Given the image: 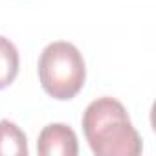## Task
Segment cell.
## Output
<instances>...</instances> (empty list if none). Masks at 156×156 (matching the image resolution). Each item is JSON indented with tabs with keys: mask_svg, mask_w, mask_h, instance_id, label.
<instances>
[{
	"mask_svg": "<svg viewBox=\"0 0 156 156\" xmlns=\"http://www.w3.org/2000/svg\"><path fill=\"white\" fill-rule=\"evenodd\" d=\"M39 79L48 96L59 101L75 98L87 79V66L81 51L72 42H50L39 59Z\"/></svg>",
	"mask_w": 156,
	"mask_h": 156,
	"instance_id": "7a4b0ae2",
	"label": "cell"
},
{
	"mask_svg": "<svg viewBox=\"0 0 156 156\" xmlns=\"http://www.w3.org/2000/svg\"><path fill=\"white\" fill-rule=\"evenodd\" d=\"M19 50L15 44L0 35V90L9 87L19 73Z\"/></svg>",
	"mask_w": 156,
	"mask_h": 156,
	"instance_id": "5b68a950",
	"label": "cell"
},
{
	"mask_svg": "<svg viewBox=\"0 0 156 156\" xmlns=\"http://www.w3.org/2000/svg\"><path fill=\"white\" fill-rule=\"evenodd\" d=\"M26 156L28 140L26 134L9 119L0 121V156Z\"/></svg>",
	"mask_w": 156,
	"mask_h": 156,
	"instance_id": "277c9868",
	"label": "cell"
},
{
	"mask_svg": "<svg viewBox=\"0 0 156 156\" xmlns=\"http://www.w3.org/2000/svg\"><path fill=\"white\" fill-rule=\"evenodd\" d=\"M37 152L41 156H75L79 152L75 132L64 123H51L44 127L37 140Z\"/></svg>",
	"mask_w": 156,
	"mask_h": 156,
	"instance_id": "3957f363",
	"label": "cell"
},
{
	"mask_svg": "<svg viewBox=\"0 0 156 156\" xmlns=\"http://www.w3.org/2000/svg\"><path fill=\"white\" fill-rule=\"evenodd\" d=\"M83 130L98 156H138L143 149L127 108L114 98H99L87 107Z\"/></svg>",
	"mask_w": 156,
	"mask_h": 156,
	"instance_id": "6da1fadb",
	"label": "cell"
}]
</instances>
